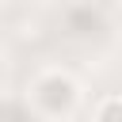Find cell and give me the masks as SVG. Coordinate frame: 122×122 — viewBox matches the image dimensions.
Returning <instances> with one entry per match:
<instances>
[{"instance_id":"6da1fadb","label":"cell","mask_w":122,"mask_h":122,"mask_svg":"<svg viewBox=\"0 0 122 122\" xmlns=\"http://www.w3.org/2000/svg\"><path fill=\"white\" fill-rule=\"evenodd\" d=\"M30 103L46 114V118H65L76 111L80 103V88L72 76L65 72H42L34 84H30Z\"/></svg>"},{"instance_id":"7a4b0ae2","label":"cell","mask_w":122,"mask_h":122,"mask_svg":"<svg viewBox=\"0 0 122 122\" xmlns=\"http://www.w3.org/2000/svg\"><path fill=\"white\" fill-rule=\"evenodd\" d=\"M92 122H122V95H111V99H103V103L95 107Z\"/></svg>"}]
</instances>
